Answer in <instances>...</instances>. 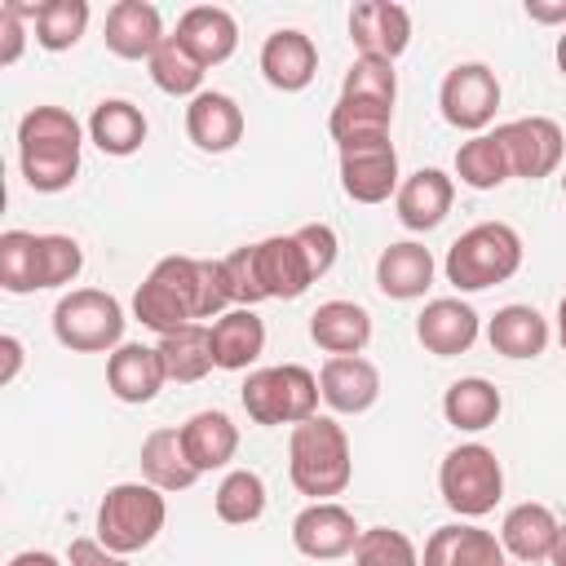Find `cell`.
I'll return each instance as SVG.
<instances>
[{"label": "cell", "instance_id": "obj_1", "mask_svg": "<svg viewBox=\"0 0 566 566\" xmlns=\"http://www.w3.org/2000/svg\"><path fill=\"white\" fill-rule=\"evenodd\" d=\"M226 310L230 296L221 283V261L203 256H164L133 292V318L159 336L190 323H212Z\"/></svg>", "mask_w": 566, "mask_h": 566}, {"label": "cell", "instance_id": "obj_2", "mask_svg": "<svg viewBox=\"0 0 566 566\" xmlns=\"http://www.w3.org/2000/svg\"><path fill=\"white\" fill-rule=\"evenodd\" d=\"M340 239L327 221H310L292 234H270L252 243V265L265 301H296L336 265Z\"/></svg>", "mask_w": 566, "mask_h": 566}, {"label": "cell", "instance_id": "obj_3", "mask_svg": "<svg viewBox=\"0 0 566 566\" xmlns=\"http://www.w3.org/2000/svg\"><path fill=\"white\" fill-rule=\"evenodd\" d=\"M84 128L66 106H31L18 119V168L35 195H57L80 177Z\"/></svg>", "mask_w": 566, "mask_h": 566}, {"label": "cell", "instance_id": "obj_4", "mask_svg": "<svg viewBox=\"0 0 566 566\" xmlns=\"http://www.w3.org/2000/svg\"><path fill=\"white\" fill-rule=\"evenodd\" d=\"M287 478L301 495H310V504L345 495V486L354 478L349 433L332 416H310V420L292 424V433H287Z\"/></svg>", "mask_w": 566, "mask_h": 566}, {"label": "cell", "instance_id": "obj_5", "mask_svg": "<svg viewBox=\"0 0 566 566\" xmlns=\"http://www.w3.org/2000/svg\"><path fill=\"white\" fill-rule=\"evenodd\" d=\"M522 270V234L509 221H478L469 226L442 261V274L455 292H486Z\"/></svg>", "mask_w": 566, "mask_h": 566}, {"label": "cell", "instance_id": "obj_6", "mask_svg": "<svg viewBox=\"0 0 566 566\" xmlns=\"http://www.w3.org/2000/svg\"><path fill=\"white\" fill-rule=\"evenodd\" d=\"M318 376L301 363H279V367H256L248 371L239 402L252 424H301L318 416Z\"/></svg>", "mask_w": 566, "mask_h": 566}, {"label": "cell", "instance_id": "obj_7", "mask_svg": "<svg viewBox=\"0 0 566 566\" xmlns=\"http://www.w3.org/2000/svg\"><path fill=\"white\" fill-rule=\"evenodd\" d=\"M164 522H168V500L150 482H115L97 504V539L119 557L150 548Z\"/></svg>", "mask_w": 566, "mask_h": 566}, {"label": "cell", "instance_id": "obj_8", "mask_svg": "<svg viewBox=\"0 0 566 566\" xmlns=\"http://www.w3.org/2000/svg\"><path fill=\"white\" fill-rule=\"evenodd\" d=\"M438 491H442V504L464 517V522H478L486 517L500 495H504V469H500V455L486 447V442H460L442 455L438 464Z\"/></svg>", "mask_w": 566, "mask_h": 566}, {"label": "cell", "instance_id": "obj_9", "mask_svg": "<svg viewBox=\"0 0 566 566\" xmlns=\"http://www.w3.org/2000/svg\"><path fill=\"white\" fill-rule=\"evenodd\" d=\"M124 305L102 287H71L53 305V336L71 354H115L124 345Z\"/></svg>", "mask_w": 566, "mask_h": 566}, {"label": "cell", "instance_id": "obj_10", "mask_svg": "<svg viewBox=\"0 0 566 566\" xmlns=\"http://www.w3.org/2000/svg\"><path fill=\"white\" fill-rule=\"evenodd\" d=\"M438 111L451 128L478 137L500 111V80L486 62H455L438 84Z\"/></svg>", "mask_w": 566, "mask_h": 566}, {"label": "cell", "instance_id": "obj_11", "mask_svg": "<svg viewBox=\"0 0 566 566\" xmlns=\"http://www.w3.org/2000/svg\"><path fill=\"white\" fill-rule=\"evenodd\" d=\"M495 133H500V142H504V155H509L513 177L539 181V177H553V172L562 168L566 133H562L557 119H548V115H522V119L500 124Z\"/></svg>", "mask_w": 566, "mask_h": 566}, {"label": "cell", "instance_id": "obj_12", "mask_svg": "<svg viewBox=\"0 0 566 566\" xmlns=\"http://www.w3.org/2000/svg\"><path fill=\"white\" fill-rule=\"evenodd\" d=\"M363 526L354 522V513L340 500H314L292 517V544L301 557L310 562H336L349 557L358 544Z\"/></svg>", "mask_w": 566, "mask_h": 566}, {"label": "cell", "instance_id": "obj_13", "mask_svg": "<svg viewBox=\"0 0 566 566\" xmlns=\"http://www.w3.org/2000/svg\"><path fill=\"white\" fill-rule=\"evenodd\" d=\"M349 40L358 57L398 62L411 44V13L394 0H363L349 9Z\"/></svg>", "mask_w": 566, "mask_h": 566}, {"label": "cell", "instance_id": "obj_14", "mask_svg": "<svg viewBox=\"0 0 566 566\" xmlns=\"http://www.w3.org/2000/svg\"><path fill=\"white\" fill-rule=\"evenodd\" d=\"M340 155V190L354 203H385L389 195H398L402 172H398V150L394 142H371V146H354V150H336Z\"/></svg>", "mask_w": 566, "mask_h": 566}, {"label": "cell", "instance_id": "obj_15", "mask_svg": "<svg viewBox=\"0 0 566 566\" xmlns=\"http://www.w3.org/2000/svg\"><path fill=\"white\" fill-rule=\"evenodd\" d=\"M482 336V318L469 301L460 296H433L424 301V310L416 314V340L438 354V358H455V354H469L473 340Z\"/></svg>", "mask_w": 566, "mask_h": 566}, {"label": "cell", "instance_id": "obj_16", "mask_svg": "<svg viewBox=\"0 0 566 566\" xmlns=\"http://www.w3.org/2000/svg\"><path fill=\"white\" fill-rule=\"evenodd\" d=\"M318 394L336 416H363L380 398V367L363 354H340L318 367Z\"/></svg>", "mask_w": 566, "mask_h": 566}, {"label": "cell", "instance_id": "obj_17", "mask_svg": "<svg viewBox=\"0 0 566 566\" xmlns=\"http://www.w3.org/2000/svg\"><path fill=\"white\" fill-rule=\"evenodd\" d=\"M261 75H265V84L279 88V93H301V88H310L314 75H318V49H314V40H310L305 31H296V27L270 31L265 44H261Z\"/></svg>", "mask_w": 566, "mask_h": 566}, {"label": "cell", "instance_id": "obj_18", "mask_svg": "<svg viewBox=\"0 0 566 566\" xmlns=\"http://www.w3.org/2000/svg\"><path fill=\"white\" fill-rule=\"evenodd\" d=\"M168 385V371H164V358L155 345H142V340H124L115 354H106V389L128 402V407H142V402H155V394Z\"/></svg>", "mask_w": 566, "mask_h": 566}, {"label": "cell", "instance_id": "obj_19", "mask_svg": "<svg viewBox=\"0 0 566 566\" xmlns=\"http://www.w3.org/2000/svg\"><path fill=\"white\" fill-rule=\"evenodd\" d=\"M420 566H509V553L495 531L473 522H447L424 539Z\"/></svg>", "mask_w": 566, "mask_h": 566}, {"label": "cell", "instance_id": "obj_20", "mask_svg": "<svg viewBox=\"0 0 566 566\" xmlns=\"http://www.w3.org/2000/svg\"><path fill=\"white\" fill-rule=\"evenodd\" d=\"M102 40L124 62H150V53L164 44V18L150 0H115L106 9Z\"/></svg>", "mask_w": 566, "mask_h": 566}, {"label": "cell", "instance_id": "obj_21", "mask_svg": "<svg viewBox=\"0 0 566 566\" xmlns=\"http://www.w3.org/2000/svg\"><path fill=\"white\" fill-rule=\"evenodd\" d=\"M186 137L203 150V155H226L243 142V106L221 93V88H203L199 97H190L186 106Z\"/></svg>", "mask_w": 566, "mask_h": 566}, {"label": "cell", "instance_id": "obj_22", "mask_svg": "<svg viewBox=\"0 0 566 566\" xmlns=\"http://www.w3.org/2000/svg\"><path fill=\"white\" fill-rule=\"evenodd\" d=\"M455 203V181L442 172V168H416L411 177H402L398 195H394V212L407 230L424 234V230H438L447 221Z\"/></svg>", "mask_w": 566, "mask_h": 566}, {"label": "cell", "instance_id": "obj_23", "mask_svg": "<svg viewBox=\"0 0 566 566\" xmlns=\"http://www.w3.org/2000/svg\"><path fill=\"white\" fill-rule=\"evenodd\" d=\"M438 274V261L424 243L416 239H398L389 243L380 256H376V287L389 296V301H420L429 292Z\"/></svg>", "mask_w": 566, "mask_h": 566}, {"label": "cell", "instance_id": "obj_24", "mask_svg": "<svg viewBox=\"0 0 566 566\" xmlns=\"http://www.w3.org/2000/svg\"><path fill=\"white\" fill-rule=\"evenodd\" d=\"M557 513L548 509V504H539V500H522V504H513L509 513H504V522H500V544H504V553L509 557H517V562H548L553 557V544H557Z\"/></svg>", "mask_w": 566, "mask_h": 566}, {"label": "cell", "instance_id": "obj_25", "mask_svg": "<svg viewBox=\"0 0 566 566\" xmlns=\"http://www.w3.org/2000/svg\"><path fill=\"white\" fill-rule=\"evenodd\" d=\"M203 66H221L234 49H239V22L230 9L221 4H195L177 18V31H172Z\"/></svg>", "mask_w": 566, "mask_h": 566}, {"label": "cell", "instance_id": "obj_26", "mask_svg": "<svg viewBox=\"0 0 566 566\" xmlns=\"http://www.w3.org/2000/svg\"><path fill=\"white\" fill-rule=\"evenodd\" d=\"M486 340H491V349H495L500 358L522 363V358H539V354L548 349L553 327H548V318H544L535 305H517V301H513V305H500V310L491 314Z\"/></svg>", "mask_w": 566, "mask_h": 566}, {"label": "cell", "instance_id": "obj_27", "mask_svg": "<svg viewBox=\"0 0 566 566\" xmlns=\"http://www.w3.org/2000/svg\"><path fill=\"white\" fill-rule=\"evenodd\" d=\"M84 133H88V142H93L102 155L128 159V155L142 150V142H146L150 128H146V115H142L137 102H128V97H102V102L93 106Z\"/></svg>", "mask_w": 566, "mask_h": 566}, {"label": "cell", "instance_id": "obj_28", "mask_svg": "<svg viewBox=\"0 0 566 566\" xmlns=\"http://www.w3.org/2000/svg\"><path fill=\"white\" fill-rule=\"evenodd\" d=\"M310 340L340 358V354H363L371 345V314L358 305V301H323L314 314H310Z\"/></svg>", "mask_w": 566, "mask_h": 566}, {"label": "cell", "instance_id": "obj_29", "mask_svg": "<svg viewBox=\"0 0 566 566\" xmlns=\"http://www.w3.org/2000/svg\"><path fill=\"white\" fill-rule=\"evenodd\" d=\"M181 447H186V455H190V464H195L199 473L226 469V464L234 460V451H239V424H234L226 411L203 407V411H195V416L181 424Z\"/></svg>", "mask_w": 566, "mask_h": 566}, {"label": "cell", "instance_id": "obj_30", "mask_svg": "<svg viewBox=\"0 0 566 566\" xmlns=\"http://www.w3.org/2000/svg\"><path fill=\"white\" fill-rule=\"evenodd\" d=\"M142 482H150L155 491H190L203 473L190 464L186 447H181V429H150L142 438Z\"/></svg>", "mask_w": 566, "mask_h": 566}, {"label": "cell", "instance_id": "obj_31", "mask_svg": "<svg viewBox=\"0 0 566 566\" xmlns=\"http://www.w3.org/2000/svg\"><path fill=\"white\" fill-rule=\"evenodd\" d=\"M265 354V323L256 310H226L212 318V363L221 371H248Z\"/></svg>", "mask_w": 566, "mask_h": 566}, {"label": "cell", "instance_id": "obj_32", "mask_svg": "<svg viewBox=\"0 0 566 566\" xmlns=\"http://www.w3.org/2000/svg\"><path fill=\"white\" fill-rule=\"evenodd\" d=\"M500 411H504V398H500V389H495L486 376H460V380H451L447 394H442V416H447V424L460 429V433H482V429H491V424L500 420Z\"/></svg>", "mask_w": 566, "mask_h": 566}, {"label": "cell", "instance_id": "obj_33", "mask_svg": "<svg viewBox=\"0 0 566 566\" xmlns=\"http://www.w3.org/2000/svg\"><path fill=\"white\" fill-rule=\"evenodd\" d=\"M389 124H394V106L358 102V97H336V106H332V115H327V133H332L336 150L389 142Z\"/></svg>", "mask_w": 566, "mask_h": 566}, {"label": "cell", "instance_id": "obj_34", "mask_svg": "<svg viewBox=\"0 0 566 566\" xmlns=\"http://www.w3.org/2000/svg\"><path fill=\"white\" fill-rule=\"evenodd\" d=\"M159 358H164V371L168 380L177 385H195L203 380L217 363H212V323H190V327H177L168 336H159Z\"/></svg>", "mask_w": 566, "mask_h": 566}, {"label": "cell", "instance_id": "obj_35", "mask_svg": "<svg viewBox=\"0 0 566 566\" xmlns=\"http://www.w3.org/2000/svg\"><path fill=\"white\" fill-rule=\"evenodd\" d=\"M150 84L168 97H199L203 93V62L177 40V35H164V44L150 53Z\"/></svg>", "mask_w": 566, "mask_h": 566}, {"label": "cell", "instance_id": "obj_36", "mask_svg": "<svg viewBox=\"0 0 566 566\" xmlns=\"http://www.w3.org/2000/svg\"><path fill=\"white\" fill-rule=\"evenodd\" d=\"M455 177L469 190H495V186H504L513 177V168H509V155H504L500 133H478V137L460 142V150H455Z\"/></svg>", "mask_w": 566, "mask_h": 566}, {"label": "cell", "instance_id": "obj_37", "mask_svg": "<svg viewBox=\"0 0 566 566\" xmlns=\"http://www.w3.org/2000/svg\"><path fill=\"white\" fill-rule=\"evenodd\" d=\"M35 44L49 53H66L88 31V0H40L31 18Z\"/></svg>", "mask_w": 566, "mask_h": 566}, {"label": "cell", "instance_id": "obj_38", "mask_svg": "<svg viewBox=\"0 0 566 566\" xmlns=\"http://www.w3.org/2000/svg\"><path fill=\"white\" fill-rule=\"evenodd\" d=\"M212 509L226 526H248L265 513V482L256 469H230L212 495Z\"/></svg>", "mask_w": 566, "mask_h": 566}, {"label": "cell", "instance_id": "obj_39", "mask_svg": "<svg viewBox=\"0 0 566 566\" xmlns=\"http://www.w3.org/2000/svg\"><path fill=\"white\" fill-rule=\"evenodd\" d=\"M80 270H84L80 239H71V234H40L35 239V283H40V292L75 283Z\"/></svg>", "mask_w": 566, "mask_h": 566}, {"label": "cell", "instance_id": "obj_40", "mask_svg": "<svg viewBox=\"0 0 566 566\" xmlns=\"http://www.w3.org/2000/svg\"><path fill=\"white\" fill-rule=\"evenodd\" d=\"M35 230H4L0 234V287L13 296L40 292L35 283Z\"/></svg>", "mask_w": 566, "mask_h": 566}, {"label": "cell", "instance_id": "obj_41", "mask_svg": "<svg viewBox=\"0 0 566 566\" xmlns=\"http://www.w3.org/2000/svg\"><path fill=\"white\" fill-rule=\"evenodd\" d=\"M354 566H420V548L398 526H367L354 544Z\"/></svg>", "mask_w": 566, "mask_h": 566}, {"label": "cell", "instance_id": "obj_42", "mask_svg": "<svg viewBox=\"0 0 566 566\" xmlns=\"http://www.w3.org/2000/svg\"><path fill=\"white\" fill-rule=\"evenodd\" d=\"M340 97H358V102H380V106H394L398 102V75H394V62H380V57H354L345 80H340Z\"/></svg>", "mask_w": 566, "mask_h": 566}, {"label": "cell", "instance_id": "obj_43", "mask_svg": "<svg viewBox=\"0 0 566 566\" xmlns=\"http://www.w3.org/2000/svg\"><path fill=\"white\" fill-rule=\"evenodd\" d=\"M27 44V4L4 0L0 4V66H13Z\"/></svg>", "mask_w": 566, "mask_h": 566}, {"label": "cell", "instance_id": "obj_44", "mask_svg": "<svg viewBox=\"0 0 566 566\" xmlns=\"http://www.w3.org/2000/svg\"><path fill=\"white\" fill-rule=\"evenodd\" d=\"M66 566H128V557L111 553L102 539H71V548H66Z\"/></svg>", "mask_w": 566, "mask_h": 566}, {"label": "cell", "instance_id": "obj_45", "mask_svg": "<svg viewBox=\"0 0 566 566\" xmlns=\"http://www.w3.org/2000/svg\"><path fill=\"white\" fill-rule=\"evenodd\" d=\"M531 22H544V27H566V0H526L522 4Z\"/></svg>", "mask_w": 566, "mask_h": 566}, {"label": "cell", "instance_id": "obj_46", "mask_svg": "<svg viewBox=\"0 0 566 566\" xmlns=\"http://www.w3.org/2000/svg\"><path fill=\"white\" fill-rule=\"evenodd\" d=\"M0 358H4V367H0V385H13L18 371H22V340H18V336H0Z\"/></svg>", "mask_w": 566, "mask_h": 566}, {"label": "cell", "instance_id": "obj_47", "mask_svg": "<svg viewBox=\"0 0 566 566\" xmlns=\"http://www.w3.org/2000/svg\"><path fill=\"white\" fill-rule=\"evenodd\" d=\"M9 566H62V562L53 553H44V548H27V553H13Z\"/></svg>", "mask_w": 566, "mask_h": 566}, {"label": "cell", "instance_id": "obj_48", "mask_svg": "<svg viewBox=\"0 0 566 566\" xmlns=\"http://www.w3.org/2000/svg\"><path fill=\"white\" fill-rule=\"evenodd\" d=\"M553 566H566V522L557 526V544H553V557H548Z\"/></svg>", "mask_w": 566, "mask_h": 566}, {"label": "cell", "instance_id": "obj_49", "mask_svg": "<svg viewBox=\"0 0 566 566\" xmlns=\"http://www.w3.org/2000/svg\"><path fill=\"white\" fill-rule=\"evenodd\" d=\"M557 345L566 349V296L557 301Z\"/></svg>", "mask_w": 566, "mask_h": 566}, {"label": "cell", "instance_id": "obj_50", "mask_svg": "<svg viewBox=\"0 0 566 566\" xmlns=\"http://www.w3.org/2000/svg\"><path fill=\"white\" fill-rule=\"evenodd\" d=\"M553 57H557V71L566 75V31L557 35V49H553Z\"/></svg>", "mask_w": 566, "mask_h": 566}, {"label": "cell", "instance_id": "obj_51", "mask_svg": "<svg viewBox=\"0 0 566 566\" xmlns=\"http://www.w3.org/2000/svg\"><path fill=\"white\" fill-rule=\"evenodd\" d=\"M562 190H566V168H562Z\"/></svg>", "mask_w": 566, "mask_h": 566}]
</instances>
